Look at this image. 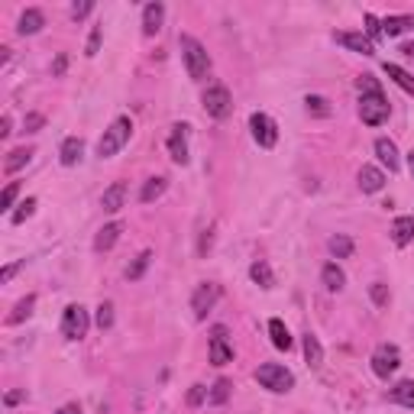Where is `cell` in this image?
<instances>
[{
    "label": "cell",
    "instance_id": "obj_1",
    "mask_svg": "<svg viewBox=\"0 0 414 414\" xmlns=\"http://www.w3.org/2000/svg\"><path fill=\"white\" fill-rule=\"evenodd\" d=\"M178 49H181V59H185V68L192 74L194 81H201L204 74L211 72V59H207V49H204L194 36H178Z\"/></svg>",
    "mask_w": 414,
    "mask_h": 414
},
{
    "label": "cell",
    "instance_id": "obj_2",
    "mask_svg": "<svg viewBox=\"0 0 414 414\" xmlns=\"http://www.w3.org/2000/svg\"><path fill=\"white\" fill-rule=\"evenodd\" d=\"M130 133H133V123H130V117H117L110 127L104 130V136H101V143H97V156L101 159H110V156H117L120 149L127 146Z\"/></svg>",
    "mask_w": 414,
    "mask_h": 414
},
{
    "label": "cell",
    "instance_id": "obj_3",
    "mask_svg": "<svg viewBox=\"0 0 414 414\" xmlns=\"http://www.w3.org/2000/svg\"><path fill=\"white\" fill-rule=\"evenodd\" d=\"M256 382L262 385V389H269V392L285 395L295 389V375H291L285 366H278V362H266V366L256 369Z\"/></svg>",
    "mask_w": 414,
    "mask_h": 414
},
{
    "label": "cell",
    "instance_id": "obj_4",
    "mask_svg": "<svg viewBox=\"0 0 414 414\" xmlns=\"http://www.w3.org/2000/svg\"><path fill=\"white\" fill-rule=\"evenodd\" d=\"M389 101L385 94H362L360 97V117L366 127H382L385 120H389Z\"/></svg>",
    "mask_w": 414,
    "mask_h": 414
},
{
    "label": "cell",
    "instance_id": "obj_5",
    "mask_svg": "<svg viewBox=\"0 0 414 414\" xmlns=\"http://www.w3.org/2000/svg\"><path fill=\"white\" fill-rule=\"evenodd\" d=\"M201 104L214 120H223V117H230V110H234V97H230V91H227L223 85H211L207 91H204Z\"/></svg>",
    "mask_w": 414,
    "mask_h": 414
},
{
    "label": "cell",
    "instance_id": "obj_6",
    "mask_svg": "<svg viewBox=\"0 0 414 414\" xmlns=\"http://www.w3.org/2000/svg\"><path fill=\"white\" fill-rule=\"evenodd\" d=\"M87 327H91V320H87V311L81 304H68L62 311V333L68 340H81L87 333Z\"/></svg>",
    "mask_w": 414,
    "mask_h": 414
},
{
    "label": "cell",
    "instance_id": "obj_7",
    "mask_svg": "<svg viewBox=\"0 0 414 414\" xmlns=\"http://www.w3.org/2000/svg\"><path fill=\"white\" fill-rule=\"evenodd\" d=\"M398 366H402V353H398V346H392V343H379L375 353H372V372H375L379 379H389Z\"/></svg>",
    "mask_w": 414,
    "mask_h": 414
},
{
    "label": "cell",
    "instance_id": "obj_8",
    "mask_svg": "<svg viewBox=\"0 0 414 414\" xmlns=\"http://www.w3.org/2000/svg\"><path fill=\"white\" fill-rule=\"evenodd\" d=\"M249 130H253V139L262 149H272L278 143V127L269 114H253V117H249Z\"/></svg>",
    "mask_w": 414,
    "mask_h": 414
},
{
    "label": "cell",
    "instance_id": "obj_9",
    "mask_svg": "<svg viewBox=\"0 0 414 414\" xmlns=\"http://www.w3.org/2000/svg\"><path fill=\"white\" fill-rule=\"evenodd\" d=\"M217 298H220V285H214V282H204V285L194 288V298H192L194 318H198V320L207 318V311L217 304Z\"/></svg>",
    "mask_w": 414,
    "mask_h": 414
},
{
    "label": "cell",
    "instance_id": "obj_10",
    "mask_svg": "<svg viewBox=\"0 0 414 414\" xmlns=\"http://www.w3.org/2000/svg\"><path fill=\"white\" fill-rule=\"evenodd\" d=\"M169 152H172V162L175 165H188V127L185 123H175L172 127V136H169Z\"/></svg>",
    "mask_w": 414,
    "mask_h": 414
},
{
    "label": "cell",
    "instance_id": "obj_11",
    "mask_svg": "<svg viewBox=\"0 0 414 414\" xmlns=\"http://www.w3.org/2000/svg\"><path fill=\"white\" fill-rule=\"evenodd\" d=\"M211 362H214V366H227V362H234V346L227 343V327H214Z\"/></svg>",
    "mask_w": 414,
    "mask_h": 414
},
{
    "label": "cell",
    "instance_id": "obj_12",
    "mask_svg": "<svg viewBox=\"0 0 414 414\" xmlns=\"http://www.w3.org/2000/svg\"><path fill=\"white\" fill-rule=\"evenodd\" d=\"M333 43L346 45L350 52H360V55H372V52H375V43H372L366 32H333Z\"/></svg>",
    "mask_w": 414,
    "mask_h": 414
},
{
    "label": "cell",
    "instance_id": "obj_13",
    "mask_svg": "<svg viewBox=\"0 0 414 414\" xmlns=\"http://www.w3.org/2000/svg\"><path fill=\"white\" fill-rule=\"evenodd\" d=\"M81 156H85V139H81V136H68L62 143V149H59V159H62V165H78V162H81Z\"/></svg>",
    "mask_w": 414,
    "mask_h": 414
},
{
    "label": "cell",
    "instance_id": "obj_14",
    "mask_svg": "<svg viewBox=\"0 0 414 414\" xmlns=\"http://www.w3.org/2000/svg\"><path fill=\"white\" fill-rule=\"evenodd\" d=\"M45 26V17H43V10H36V7H30V10H23V17H20V23H17V32L20 36H36V32Z\"/></svg>",
    "mask_w": 414,
    "mask_h": 414
},
{
    "label": "cell",
    "instance_id": "obj_15",
    "mask_svg": "<svg viewBox=\"0 0 414 414\" xmlns=\"http://www.w3.org/2000/svg\"><path fill=\"white\" fill-rule=\"evenodd\" d=\"M382 185H385L382 169H375V165H362V169H360V188H362V192L375 194V192H382Z\"/></svg>",
    "mask_w": 414,
    "mask_h": 414
},
{
    "label": "cell",
    "instance_id": "obj_16",
    "mask_svg": "<svg viewBox=\"0 0 414 414\" xmlns=\"http://www.w3.org/2000/svg\"><path fill=\"white\" fill-rule=\"evenodd\" d=\"M123 198H127V185H123V181H114L104 192V198H101V207H104L107 214H117L120 207H123Z\"/></svg>",
    "mask_w": 414,
    "mask_h": 414
},
{
    "label": "cell",
    "instance_id": "obj_17",
    "mask_svg": "<svg viewBox=\"0 0 414 414\" xmlns=\"http://www.w3.org/2000/svg\"><path fill=\"white\" fill-rule=\"evenodd\" d=\"M120 234H123V223H107V227H101V234L94 236V249L97 253L114 249V243L120 240Z\"/></svg>",
    "mask_w": 414,
    "mask_h": 414
},
{
    "label": "cell",
    "instance_id": "obj_18",
    "mask_svg": "<svg viewBox=\"0 0 414 414\" xmlns=\"http://www.w3.org/2000/svg\"><path fill=\"white\" fill-rule=\"evenodd\" d=\"M162 17H165V7L162 3H146V10H143V32L146 36H156L162 30Z\"/></svg>",
    "mask_w": 414,
    "mask_h": 414
},
{
    "label": "cell",
    "instance_id": "obj_19",
    "mask_svg": "<svg viewBox=\"0 0 414 414\" xmlns=\"http://www.w3.org/2000/svg\"><path fill=\"white\" fill-rule=\"evenodd\" d=\"M301 346H304V360H308L311 369H320V366H324V346H320L318 337H314V333H304Z\"/></svg>",
    "mask_w": 414,
    "mask_h": 414
},
{
    "label": "cell",
    "instance_id": "obj_20",
    "mask_svg": "<svg viewBox=\"0 0 414 414\" xmlns=\"http://www.w3.org/2000/svg\"><path fill=\"white\" fill-rule=\"evenodd\" d=\"M375 156H379V162L382 165H389V172H395L402 162H398V149H395V143L392 139H375Z\"/></svg>",
    "mask_w": 414,
    "mask_h": 414
},
{
    "label": "cell",
    "instance_id": "obj_21",
    "mask_svg": "<svg viewBox=\"0 0 414 414\" xmlns=\"http://www.w3.org/2000/svg\"><path fill=\"white\" fill-rule=\"evenodd\" d=\"M414 30V13H404V17H385L382 20V36H402V32Z\"/></svg>",
    "mask_w": 414,
    "mask_h": 414
},
{
    "label": "cell",
    "instance_id": "obj_22",
    "mask_svg": "<svg viewBox=\"0 0 414 414\" xmlns=\"http://www.w3.org/2000/svg\"><path fill=\"white\" fill-rule=\"evenodd\" d=\"M414 240V217H398L392 223V243L395 246H408Z\"/></svg>",
    "mask_w": 414,
    "mask_h": 414
},
{
    "label": "cell",
    "instance_id": "obj_23",
    "mask_svg": "<svg viewBox=\"0 0 414 414\" xmlns=\"http://www.w3.org/2000/svg\"><path fill=\"white\" fill-rule=\"evenodd\" d=\"M269 337H272V346H276V350H285V353L291 350V333H288V327L278 318L269 320Z\"/></svg>",
    "mask_w": 414,
    "mask_h": 414
},
{
    "label": "cell",
    "instance_id": "obj_24",
    "mask_svg": "<svg viewBox=\"0 0 414 414\" xmlns=\"http://www.w3.org/2000/svg\"><path fill=\"white\" fill-rule=\"evenodd\" d=\"M320 278H324V288L327 291H340L346 285V276H343V269L337 262H327V266L320 269Z\"/></svg>",
    "mask_w": 414,
    "mask_h": 414
},
{
    "label": "cell",
    "instance_id": "obj_25",
    "mask_svg": "<svg viewBox=\"0 0 414 414\" xmlns=\"http://www.w3.org/2000/svg\"><path fill=\"white\" fill-rule=\"evenodd\" d=\"M165 188H169V181L162 178V175H156V178H149L146 185H143V192H139V201H143V204L159 201L162 194H165Z\"/></svg>",
    "mask_w": 414,
    "mask_h": 414
},
{
    "label": "cell",
    "instance_id": "obj_26",
    "mask_svg": "<svg viewBox=\"0 0 414 414\" xmlns=\"http://www.w3.org/2000/svg\"><path fill=\"white\" fill-rule=\"evenodd\" d=\"M249 276H253V282L259 288H272V285H276V276H272V269H269L266 259H256L253 266H249Z\"/></svg>",
    "mask_w": 414,
    "mask_h": 414
},
{
    "label": "cell",
    "instance_id": "obj_27",
    "mask_svg": "<svg viewBox=\"0 0 414 414\" xmlns=\"http://www.w3.org/2000/svg\"><path fill=\"white\" fill-rule=\"evenodd\" d=\"M32 156H36V152H32L30 146H20V149H13L10 156H7V162H3V172H7V175H13V172H20L23 165H26V162L32 159Z\"/></svg>",
    "mask_w": 414,
    "mask_h": 414
},
{
    "label": "cell",
    "instance_id": "obj_28",
    "mask_svg": "<svg viewBox=\"0 0 414 414\" xmlns=\"http://www.w3.org/2000/svg\"><path fill=\"white\" fill-rule=\"evenodd\" d=\"M385 74L392 78L395 85L402 87V91H408V94H414V78L408 72H404L402 65H392V62H385Z\"/></svg>",
    "mask_w": 414,
    "mask_h": 414
},
{
    "label": "cell",
    "instance_id": "obj_29",
    "mask_svg": "<svg viewBox=\"0 0 414 414\" xmlns=\"http://www.w3.org/2000/svg\"><path fill=\"white\" fill-rule=\"evenodd\" d=\"M389 398H392V402H398V404H404V408H411L414 411V382L411 379H404V382H398L392 389V392H389Z\"/></svg>",
    "mask_w": 414,
    "mask_h": 414
},
{
    "label": "cell",
    "instance_id": "obj_30",
    "mask_svg": "<svg viewBox=\"0 0 414 414\" xmlns=\"http://www.w3.org/2000/svg\"><path fill=\"white\" fill-rule=\"evenodd\" d=\"M32 308H36V295H26L17 301V308H13V314L7 318V324H23V320L32 314Z\"/></svg>",
    "mask_w": 414,
    "mask_h": 414
},
{
    "label": "cell",
    "instance_id": "obj_31",
    "mask_svg": "<svg viewBox=\"0 0 414 414\" xmlns=\"http://www.w3.org/2000/svg\"><path fill=\"white\" fill-rule=\"evenodd\" d=\"M230 389H234V382H230V379H217V382H214V389H211V395H207V402L217 404V408H220V404H227V398H230Z\"/></svg>",
    "mask_w": 414,
    "mask_h": 414
},
{
    "label": "cell",
    "instance_id": "obj_32",
    "mask_svg": "<svg viewBox=\"0 0 414 414\" xmlns=\"http://www.w3.org/2000/svg\"><path fill=\"white\" fill-rule=\"evenodd\" d=\"M330 253L337 256V259H346V256L353 253V240L346 234H337V236H330Z\"/></svg>",
    "mask_w": 414,
    "mask_h": 414
},
{
    "label": "cell",
    "instance_id": "obj_33",
    "mask_svg": "<svg viewBox=\"0 0 414 414\" xmlns=\"http://www.w3.org/2000/svg\"><path fill=\"white\" fill-rule=\"evenodd\" d=\"M304 104H308V114H314V117H330V101L320 94H308L304 97Z\"/></svg>",
    "mask_w": 414,
    "mask_h": 414
},
{
    "label": "cell",
    "instance_id": "obj_34",
    "mask_svg": "<svg viewBox=\"0 0 414 414\" xmlns=\"http://www.w3.org/2000/svg\"><path fill=\"white\" fill-rule=\"evenodd\" d=\"M149 262H152V253H149V249H146V253H139V256H136V262H133V266L127 269V278H130V282L143 278V272L149 269Z\"/></svg>",
    "mask_w": 414,
    "mask_h": 414
},
{
    "label": "cell",
    "instance_id": "obj_35",
    "mask_svg": "<svg viewBox=\"0 0 414 414\" xmlns=\"http://www.w3.org/2000/svg\"><path fill=\"white\" fill-rule=\"evenodd\" d=\"M97 327H101V330L114 327V304H110V301H104V304L97 308Z\"/></svg>",
    "mask_w": 414,
    "mask_h": 414
},
{
    "label": "cell",
    "instance_id": "obj_36",
    "mask_svg": "<svg viewBox=\"0 0 414 414\" xmlns=\"http://www.w3.org/2000/svg\"><path fill=\"white\" fill-rule=\"evenodd\" d=\"M369 298L379 304V308H385V304H389V285H385V282H372V285H369Z\"/></svg>",
    "mask_w": 414,
    "mask_h": 414
},
{
    "label": "cell",
    "instance_id": "obj_37",
    "mask_svg": "<svg viewBox=\"0 0 414 414\" xmlns=\"http://www.w3.org/2000/svg\"><path fill=\"white\" fill-rule=\"evenodd\" d=\"M32 214H36V198H26V201L20 204V211L10 214V220H13V223H23L26 217H32Z\"/></svg>",
    "mask_w": 414,
    "mask_h": 414
},
{
    "label": "cell",
    "instance_id": "obj_38",
    "mask_svg": "<svg viewBox=\"0 0 414 414\" xmlns=\"http://www.w3.org/2000/svg\"><path fill=\"white\" fill-rule=\"evenodd\" d=\"M17 192H20V185H17V181H10V185L3 188V194H0V211H10V207H13V198H17Z\"/></svg>",
    "mask_w": 414,
    "mask_h": 414
},
{
    "label": "cell",
    "instance_id": "obj_39",
    "mask_svg": "<svg viewBox=\"0 0 414 414\" xmlns=\"http://www.w3.org/2000/svg\"><path fill=\"white\" fill-rule=\"evenodd\" d=\"M101 36H104V30H101V26H94V30H91V36H87V49H85L87 59H94V55H97V49H101Z\"/></svg>",
    "mask_w": 414,
    "mask_h": 414
},
{
    "label": "cell",
    "instance_id": "obj_40",
    "mask_svg": "<svg viewBox=\"0 0 414 414\" xmlns=\"http://www.w3.org/2000/svg\"><path fill=\"white\" fill-rule=\"evenodd\" d=\"M360 94H382V85H379L372 74H362L360 78Z\"/></svg>",
    "mask_w": 414,
    "mask_h": 414
},
{
    "label": "cell",
    "instance_id": "obj_41",
    "mask_svg": "<svg viewBox=\"0 0 414 414\" xmlns=\"http://www.w3.org/2000/svg\"><path fill=\"white\" fill-rule=\"evenodd\" d=\"M366 36H369V39H379V36H382V20H375L372 13H366Z\"/></svg>",
    "mask_w": 414,
    "mask_h": 414
},
{
    "label": "cell",
    "instance_id": "obj_42",
    "mask_svg": "<svg viewBox=\"0 0 414 414\" xmlns=\"http://www.w3.org/2000/svg\"><path fill=\"white\" fill-rule=\"evenodd\" d=\"M204 395H207V389H204V385H192V389H188V404H192V408H198V404L204 402Z\"/></svg>",
    "mask_w": 414,
    "mask_h": 414
},
{
    "label": "cell",
    "instance_id": "obj_43",
    "mask_svg": "<svg viewBox=\"0 0 414 414\" xmlns=\"http://www.w3.org/2000/svg\"><path fill=\"white\" fill-rule=\"evenodd\" d=\"M91 10H94V3H91V0H81V3H74V7H72V17H74V20H85Z\"/></svg>",
    "mask_w": 414,
    "mask_h": 414
},
{
    "label": "cell",
    "instance_id": "obj_44",
    "mask_svg": "<svg viewBox=\"0 0 414 414\" xmlns=\"http://www.w3.org/2000/svg\"><path fill=\"white\" fill-rule=\"evenodd\" d=\"M43 123H45L43 114H26V133H39Z\"/></svg>",
    "mask_w": 414,
    "mask_h": 414
},
{
    "label": "cell",
    "instance_id": "obj_45",
    "mask_svg": "<svg viewBox=\"0 0 414 414\" xmlns=\"http://www.w3.org/2000/svg\"><path fill=\"white\" fill-rule=\"evenodd\" d=\"M65 68H68V55H59V59H55V65H52V74H55V78H62V74H65Z\"/></svg>",
    "mask_w": 414,
    "mask_h": 414
},
{
    "label": "cell",
    "instance_id": "obj_46",
    "mask_svg": "<svg viewBox=\"0 0 414 414\" xmlns=\"http://www.w3.org/2000/svg\"><path fill=\"white\" fill-rule=\"evenodd\" d=\"M20 266H23V262H17V266H7L3 272H0V282H10V278L20 272Z\"/></svg>",
    "mask_w": 414,
    "mask_h": 414
},
{
    "label": "cell",
    "instance_id": "obj_47",
    "mask_svg": "<svg viewBox=\"0 0 414 414\" xmlns=\"http://www.w3.org/2000/svg\"><path fill=\"white\" fill-rule=\"evenodd\" d=\"M23 398H26V395H23V392H7V395H3V402L10 404V408H13V404H20Z\"/></svg>",
    "mask_w": 414,
    "mask_h": 414
},
{
    "label": "cell",
    "instance_id": "obj_48",
    "mask_svg": "<svg viewBox=\"0 0 414 414\" xmlns=\"http://www.w3.org/2000/svg\"><path fill=\"white\" fill-rule=\"evenodd\" d=\"M13 120H10V114H7V117H3V120H0V136H10V133H13Z\"/></svg>",
    "mask_w": 414,
    "mask_h": 414
},
{
    "label": "cell",
    "instance_id": "obj_49",
    "mask_svg": "<svg viewBox=\"0 0 414 414\" xmlns=\"http://www.w3.org/2000/svg\"><path fill=\"white\" fill-rule=\"evenodd\" d=\"M55 414H81V408H78V404H65V408H59Z\"/></svg>",
    "mask_w": 414,
    "mask_h": 414
},
{
    "label": "cell",
    "instance_id": "obj_50",
    "mask_svg": "<svg viewBox=\"0 0 414 414\" xmlns=\"http://www.w3.org/2000/svg\"><path fill=\"white\" fill-rule=\"evenodd\" d=\"M402 52H404V55H411V59H414V43H411V45H404Z\"/></svg>",
    "mask_w": 414,
    "mask_h": 414
},
{
    "label": "cell",
    "instance_id": "obj_51",
    "mask_svg": "<svg viewBox=\"0 0 414 414\" xmlns=\"http://www.w3.org/2000/svg\"><path fill=\"white\" fill-rule=\"evenodd\" d=\"M408 169H411V175H414V152L408 156Z\"/></svg>",
    "mask_w": 414,
    "mask_h": 414
}]
</instances>
